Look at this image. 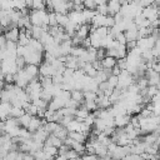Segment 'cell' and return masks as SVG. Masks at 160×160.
Returning a JSON list of instances; mask_svg holds the SVG:
<instances>
[{"label":"cell","mask_w":160,"mask_h":160,"mask_svg":"<svg viewBox=\"0 0 160 160\" xmlns=\"http://www.w3.org/2000/svg\"><path fill=\"white\" fill-rule=\"evenodd\" d=\"M30 24L34 26H42L48 29L49 24V12L46 10H31L29 12Z\"/></svg>","instance_id":"6da1fadb"},{"label":"cell","mask_w":160,"mask_h":160,"mask_svg":"<svg viewBox=\"0 0 160 160\" xmlns=\"http://www.w3.org/2000/svg\"><path fill=\"white\" fill-rule=\"evenodd\" d=\"M22 58H24V60H25L26 64H31V65H38L39 66V64H41V61H42V52L34 51V50H31L26 45Z\"/></svg>","instance_id":"7a4b0ae2"},{"label":"cell","mask_w":160,"mask_h":160,"mask_svg":"<svg viewBox=\"0 0 160 160\" xmlns=\"http://www.w3.org/2000/svg\"><path fill=\"white\" fill-rule=\"evenodd\" d=\"M131 84H134V76L126 71V70H121L120 75L118 76V85L116 89L119 90H126Z\"/></svg>","instance_id":"3957f363"},{"label":"cell","mask_w":160,"mask_h":160,"mask_svg":"<svg viewBox=\"0 0 160 160\" xmlns=\"http://www.w3.org/2000/svg\"><path fill=\"white\" fill-rule=\"evenodd\" d=\"M15 59H16V58H6V59H4V60L0 61V72H1L2 75H6V74H15V72L18 71Z\"/></svg>","instance_id":"277c9868"},{"label":"cell","mask_w":160,"mask_h":160,"mask_svg":"<svg viewBox=\"0 0 160 160\" xmlns=\"http://www.w3.org/2000/svg\"><path fill=\"white\" fill-rule=\"evenodd\" d=\"M29 82H30V79H29L28 75L25 74L24 69L18 70V71L14 74V84H15L16 86H19L20 89H25Z\"/></svg>","instance_id":"5b68a950"},{"label":"cell","mask_w":160,"mask_h":160,"mask_svg":"<svg viewBox=\"0 0 160 160\" xmlns=\"http://www.w3.org/2000/svg\"><path fill=\"white\" fill-rule=\"evenodd\" d=\"M141 14H142V16L146 20H149L150 22H152L154 20H158V6L155 4L149 5V6H145V8H142Z\"/></svg>","instance_id":"8992f818"},{"label":"cell","mask_w":160,"mask_h":160,"mask_svg":"<svg viewBox=\"0 0 160 160\" xmlns=\"http://www.w3.org/2000/svg\"><path fill=\"white\" fill-rule=\"evenodd\" d=\"M56 74V70L54 69V66L51 64H48V62H41L40 66H39V75L40 76H44V78H52L54 75Z\"/></svg>","instance_id":"52a82bcc"},{"label":"cell","mask_w":160,"mask_h":160,"mask_svg":"<svg viewBox=\"0 0 160 160\" xmlns=\"http://www.w3.org/2000/svg\"><path fill=\"white\" fill-rule=\"evenodd\" d=\"M19 35H20V29L18 26H10L5 29V32H4V36L6 38V40L12 42H18Z\"/></svg>","instance_id":"ba28073f"},{"label":"cell","mask_w":160,"mask_h":160,"mask_svg":"<svg viewBox=\"0 0 160 160\" xmlns=\"http://www.w3.org/2000/svg\"><path fill=\"white\" fill-rule=\"evenodd\" d=\"M25 74L28 75V78L31 80H35L39 78V66L38 65H31V64H26L24 68Z\"/></svg>","instance_id":"9c48e42d"},{"label":"cell","mask_w":160,"mask_h":160,"mask_svg":"<svg viewBox=\"0 0 160 160\" xmlns=\"http://www.w3.org/2000/svg\"><path fill=\"white\" fill-rule=\"evenodd\" d=\"M11 108H12V105L10 102L0 101V121H5L8 118H10Z\"/></svg>","instance_id":"30bf717a"},{"label":"cell","mask_w":160,"mask_h":160,"mask_svg":"<svg viewBox=\"0 0 160 160\" xmlns=\"http://www.w3.org/2000/svg\"><path fill=\"white\" fill-rule=\"evenodd\" d=\"M90 30H91V26H90L89 24H82V25H80V26L78 28L75 35H76L81 41H84L86 38H89Z\"/></svg>","instance_id":"8fae6325"},{"label":"cell","mask_w":160,"mask_h":160,"mask_svg":"<svg viewBox=\"0 0 160 160\" xmlns=\"http://www.w3.org/2000/svg\"><path fill=\"white\" fill-rule=\"evenodd\" d=\"M131 116L129 114H122V115H118L114 118V125L116 128H125L129 122H130Z\"/></svg>","instance_id":"7c38bea8"},{"label":"cell","mask_w":160,"mask_h":160,"mask_svg":"<svg viewBox=\"0 0 160 160\" xmlns=\"http://www.w3.org/2000/svg\"><path fill=\"white\" fill-rule=\"evenodd\" d=\"M44 119H40L39 116H32L31 118V120H30V124H29V126H28V130L32 134V132H35L36 130H39L42 125H44Z\"/></svg>","instance_id":"4fadbf2b"},{"label":"cell","mask_w":160,"mask_h":160,"mask_svg":"<svg viewBox=\"0 0 160 160\" xmlns=\"http://www.w3.org/2000/svg\"><path fill=\"white\" fill-rule=\"evenodd\" d=\"M106 5H108V11H109V15L114 16L115 14L120 12V8H121L120 0H108Z\"/></svg>","instance_id":"5bb4252c"},{"label":"cell","mask_w":160,"mask_h":160,"mask_svg":"<svg viewBox=\"0 0 160 160\" xmlns=\"http://www.w3.org/2000/svg\"><path fill=\"white\" fill-rule=\"evenodd\" d=\"M28 30L30 31L31 38H32V39H36V40H40V38L42 36V34H44L45 31H48V29H45V28H42V26H34V25H31Z\"/></svg>","instance_id":"9a60e30c"},{"label":"cell","mask_w":160,"mask_h":160,"mask_svg":"<svg viewBox=\"0 0 160 160\" xmlns=\"http://www.w3.org/2000/svg\"><path fill=\"white\" fill-rule=\"evenodd\" d=\"M96 105H98V109H109L110 106H111V102H110V100H109V98L108 96H105V95H98V98H96Z\"/></svg>","instance_id":"2e32d148"},{"label":"cell","mask_w":160,"mask_h":160,"mask_svg":"<svg viewBox=\"0 0 160 160\" xmlns=\"http://www.w3.org/2000/svg\"><path fill=\"white\" fill-rule=\"evenodd\" d=\"M101 62V68L102 69H106V70H111L114 66H116V59L115 58H111V56H105L100 60Z\"/></svg>","instance_id":"e0dca14e"},{"label":"cell","mask_w":160,"mask_h":160,"mask_svg":"<svg viewBox=\"0 0 160 160\" xmlns=\"http://www.w3.org/2000/svg\"><path fill=\"white\" fill-rule=\"evenodd\" d=\"M44 144H46V145H51V146H55V148L59 149L64 142H62V140H60L59 138H56L54 134H50V135H48V138H46V140H45Z\"/></svg>","instance_id":"ac0fdd59"},{"label":"cell","mask_w":160,"mask_h":160,"mask_svg":"<svg viewBox=\"0 0 160 160\" xmlns=\"http://www.w3.org/2000/svg\"><path fill=\"white\" fill-rule=\"evenodd\" d=\"M28 46H29L31 50L38 51V52H42V51H44V46H42V44L40 42V40H36V39H32V38L29 40Z\"/></svg>","instance_id":"d6986e66"},{"label":"cell","mask_w":160,"mask_h":160,"mask_svg":"<svg viewBox=\"0 0 160 160\" xmlns=\"http://www.w3.org/2000/svg\"><path fill=\"white\" fill-rule=\"evenodd\" d=\"M70 99L79 104H84V91L82 90H71Z\"/></svg>","instance_id":"ffe728a7"},{"label":"cell","mask_w":160,"mask_h":160,"mask_svg":"<svg viewBox=\"0 0 160 160\" xmlns=\"http://www.w3.org/2000/svg\"><path fill=\"white\" fill-rule=\"evenodd\" d=\"M56 138H59L60 140H62V142H64V140L68 138V134H69V131L66 130V128H64V126H61L60 124H59V126L56 128V130L52 132Z\"/></svg>","instance_id":"44dd1931"},{"label":"cell","mask_w":160,"mask_h":160,"mask_svg":"<svg viewBox=\"0 0 160 160\" xmlns=\"http://www.w3.org/2000/svg\"><path fill=\"white\" fill-rule=\"evenodd\" d=\"M68 138H70L71 140L78 141V142H85V140H86V136L82 132H79V131H70L68 134Z\"/></svg>","instance_id":"7402d4cb"},{"label":"cell","mask_w":160,"mask_h":160,"mask_svg":"<svg viewBox=\"0 0 160 160\" xmlns=\"http://www.w3.org/2000/svg\"><path fill=\"white\" fill-rule=\"evenodd\" d=\"M31 115H29V114H22L18 120H19V124H20V126L21 128H25V129H28V126H29V124H30V120H31Z\"/></svg>","instance_id":"603a6c76"},{"label":"cell","mask_w":160,"mask_h":160,"mask_svg":"<svg viewBox=\"0 0 160 160\" xmlns=\"http://www.w3.org/2000/svg\"><path fill=\"white\" fill-rule=\"evenodd\" d=\"M56 21H58V25L61 26V28H65L69 22V16L68 14H56Z\"/></svg>","instance_id":"cb8c5ba5"},{"label":"cell","mask_w":160,"mask_h":160,"mask_svg":"<svg viewBox=\"0 0 160 160\" xmlns=\"http://www.w3.org/2000/svg\"><path fill=\"white\" fill-rule=\"evenodd\" d=\"M22 114H25V110H24V109H21V108H16V106H12V108H11V111H10V118L19 119Z\"/></svg>","instance_id":"d4e9b609"},{"label":"cell","mask_w":160,"mask_h":160,"mask_svg":"<svg viewBox=\"0 0 160 160\" xmlns=\"http://www.w3.org/2000/svg\"><path fill=\"white\" fill-rule=\"evenodd\" d=\"M42 150H44L46 154L51 155L52 158H55V156L58 155V148H55V146H51V145H46V144H44Z\"/></svg>","instance_id":"484cf974"},{"label":"cell","mask_w":160,"mask_h":160,"mask_svg":"<svg viewBox=\"0 0 160 160\" xmlns=\"http://www.w3.org/2000/svg\"><path fill=\"white\" fill-rule=\"evenodd\" d=\"M64 156H65L66 159H69V160H78V159L80 158V155H79V154H78L75 150H72L71 148H70V149L66 151V154H65Z\"/></svg>","instance_id":"4316f807"},{"label":"cell","mask_w":160,"mask_h":160,"mask_svg":"<svg viewBox=\"0 0 160 160\" xmlns=\"http://www.w3.org/2000/svg\"><path fill=\"white\" fill-rule=\"evenodd\" d=\"M58 21H56V12L54 11H49V24L48 26H56Z\"/></svg>","instance_id":"83f0119b"},{"label":"cell","mask_w":160,"mask_h":160,"mask_svg":"<svg viewBox=\"0 0 160 160\" xmlns=\"http://www.w3.org/2000/svg\"><path fill=\"white\" fill-rule=\"evenodd\" d=\"M108 84H109V86L110 88H112V89H115L116 88V85H118V76H115V75H110L109 78H108Z\"/></svg>","instance_id":"f1b7e54d"},{"label":"cell","mask_w":160,"mask_h":160,"mask_svg":"<svg viewBox=\"0 0 160 160\" xmlns=\"http://www.w3.org/2000/svg\"><path fill=\"white\" fill-rule=\"evenodd\" d=\"M96 11H98V14H101V15H109V11H108V5H106V4L99 5V6L96 8Z\"/></svg>","instance_id":"f546056e"},{"label":"cell","mask_w":160,"mask_h":160,"mask_svg":"<svg viewBox=\"0 0 160 160\" xmlns=\"http://www.w3.org/2000/svg\"><path fill=\"white\" fill-rule=\"evenodd\" d=\"M119 44H122V45H125L126 44V38H125V35H124V32H119L115 38H114Z\"/></svg>","instance_id":"4dcf8cb0"},{"label":"cell","mask_w":160,"mask_h":160,"mask_svg":"<svg viewBox=\"0 0 160 160\" xmlns=\"http://www.w3.org/2000/svg\"><path fill=\"white\" fill-rule=\"evenodd\" d=\"M4 81L6 84H14V74H6V75H4Z\"/></svg>","instance_id":"1f68e13d"},{"label":"cell","mask_w":160,"mask_h":160,"mask_svg":"<svg viewBox=\"0 0 160 160\" xmlns=\"http://www.w3.org/2000/svg\"><path fill=\"white\" fill-rule=\"evenodd\" d=\"M125 46H126V50L130 51V50H132V49L136 48V41H126Z\"/></svg>","instance_id":"d6a6232c"},{"label":"cell","mask_w":160,"mask_h":160,"mask_svg":"<svg viewBox=\"0 0 160 160\" xmlns=\"http://www.w3.org/2000/svg\"><path fill=\"white\" fill-rule=\"evenodd\" d=\"M6 41H8V40H6V38L4 36V34H1V35H0V48H1V49H2V48H5Z\"/></svg>","instance_id":"836d02e7"},{"label":"cell","mask_w":160,"mask_h":160,"mask_svg":"<svg viewBox=\"0 0 160 160\" xmlns=\"http://www.w3.org/2000/svg\"><path fill=\"white\" fill-rule=\"evenodd\" d=\"M5 88V81H4V75L0 72V91Z\"/></svg>","instance_id":"e575fe53"},{"label":"cell","mask_w":160,"mask_h":160,"mask_svg":"<svg viewBox=\"0 0 160 160\" xmlns=\"http://www.w3.org/2000/svg\"><path fill=\"white\" fill-rule=\"evenodd\" d=\"M25 1V4H26V8L28 9H31V6H32V0H24Z\"/></svg>","instance_id":"d590c367"},{"label":"cell","mask_w":160,"mask_h":160,"mask_svg":"<svg viewBox=\"0 0 160 160\" xmlns=\"http://www.w3.org/2000/svg\"><path fill=\"white\" fill-rule=\"evenodd\" d=\"M158 19L160 20V5L158 6Z\"/></svg>","instance_id":"8d00e7d4"},{"label":"cell","mask_w":160,"mask_h":160,"mask_svg":"<svg viewBox=\"0 0 160 160\" xmlns=\"http://www.w3.org/2000/svg\"><path fill=\"white\" fill-rule=\"evenodd\" d=\"M2 31H4V28H2V26H1V24H0V35L2 34Z\"/></svg>","instance_id":"74e56055"},{"label":"cell","mask_w":160,"mask_h":160,"mask_svg":"<svg viewBox=\"0 0 160 160\" xmlns=\"http://www.w3.org/2000/svg\"><path fill=\"white\" fill-rule=\"evenodd\" d=\"M126 1H128V2H129V4H130V2H134V1H135V0H126Z\"/></svg>","instance_id":"f35d334b"},{"label":"cell","mask_w":160,"mask_h":160,"mask_svg":"<svg viewBox=\"0 0 160 160\" xmlns=\"http://www.w3.org/2000/svg\"><path fill=\"white\" fill-rule=\"evenodd\" d=\"M158 158H159V160H160V150H159V152H158Z\"/></svg>","instance_id":"ab89813d"},{"label":"cell","mask_w":160,"mask_h":160,"mask_svg":"<svg viewBox=\"0 0 160 160\" xmlns=\"http://www.w3.org/2000/svg\"><path fill=\"white\" fill-rule=\"evenodd\" d=\"M0 160H4V156L2 155H0Z\"/></svg>","instance_id":"60d3db41"},{"label":"cell","mask_w":160,"mask_h":160,"mask_svg":"<svg viewBox=\"0 0 160 160\" xmlns=\"http://www.w3.org/2000/svg\"><path fill=\"white\" fill-rule=\"evenodd\" d=\"M66 1H71V2H72V1H74V0H66Z\"/></svg>","instance_id":"b9f144b4"},{"label":"cell","mask_w":160,"mask_h":160,"mask_svg":"<svg viewBox=\"0 0 160 160\" xmlns=\"http://www.w3.org/2000/svg\"><path fill=\"white\" fill-rule=\"evenodd\" d=\"M0 51H1V48H0Z\"/></svg>","instance_id":"7bdbcfd3"},{"label":"cell","mask_w":160,"mask_h":160,"mask_svg":"<svg viewBox=\"0 0 160 160\" xmlns=\"http://www.w3.org/2000/svg\"><path fill=\"white\" fill-rule=\"evenodd\" d=\"M54 160H55V159H54Z\"/></svg>","instance_id":"ee69618b"}]
</instances>
